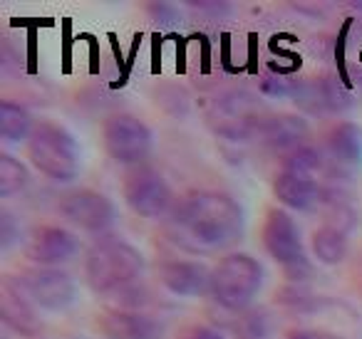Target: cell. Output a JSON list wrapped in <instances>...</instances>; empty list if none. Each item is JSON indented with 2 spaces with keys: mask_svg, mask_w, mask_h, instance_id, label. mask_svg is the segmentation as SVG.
<instances>
[{
  "mask_svg": "<svg viewBox=\"0 0 362 339\" xmlns=\"http://www.w3.org/2000/svg\"><path fill=\"white\" fill-rule=\"evenodd\" d=\"M166 230L189 250H226L243 235V208L221 191H197L174 206Z\"/></svg>",
  "mask_w": 362,
  "mask_h": 339,
  "instance_id": "obj_1",
  "label": "cell"
},
{
  "mask_svg": "<svg viewBox=\"0 0 362 339\" xmlns=\"http://www.w3.org/2000/svg\"><path fill=\"white\" fill-rule=\"evenodd\" d=\"M144 273V258L124 240H100L85 258V278L92 292L127 287Z\"/></svg>",
  "mask_w": 362,
  "mask_h": 339,
  "instance_id": "obj_2",
  "label": "cell"
},
{
  "mask_svg": "<svg viewBox=\"0 0 362 339\" xmlns=\"http://www.w3.org/2000/svg\"><path fill=\"white\" fill-rule=\"evenodd\" d=\"M28 156L42 176L67 184L80 169V146L75 136L60 124L40 121L28 139Z\"/></svg>",
  "mask_w": 362,
  "mask_h": 339,
  "instance_id": "obj_3",
  "label": "cell"
},
{
  "mask_svg": "<svg viewBox=\"0 0 362 339\" xmlns=\"http://www.w3.org/2000/svg\"><path fill=\"white\" fill-rule=\"evenodd\" d=\"M263 285V268L246 253L223 255L211 270V295L223 309L241 312L253 302Z\"/></svg>",
  "mask_w": 362,
  "mask_h": 339,
  "instance_id": "obj_4",
  "label": "cell"
},
{
  "mask_svg": "<svg viewBox=\"0 0 362 339\" xmlns=\"http://www.w3.org/2000/svg\"><path fill=\"white\" fill-rule=\"evenodd\" d=\"M122 191H124V201L129 210L139 218H164L176 206L169 181L154 169L132 171L122 184Z\"/></svg>",
  "mask_w": 362,
  "mask_h": 339,
  "instance_id": "obj_5",
  "label": "cell"
},
{
  "mask_svg": "<svg viewBox=\"0 0 362 339\" xmlns=\"http://www.w3.org/2000/svg\"><path fill=\"white\" fill-rule=\"evenodd\" d=\"M266 119L268 117L261 114V105L243 92H233V95L223 97L221 102L214 105L211 114H209L211 129L218 136H226V139L233 141L256 136Z\"/></svg>",
  "mask_w": 362,
  "mask_h": 339,
  "instance_id": "obj_6",
  "label": "cell"
},
{
  "mask_svg": "<svg viewBox=\"0 0 362 339\" xmlns=\"http://www.w3.org/2000/svg\"><path fill=\"white\" fill-rule=\"evenodd\" d=\"M107 154L119 164H139L151 151V129L132 114H115L102 126Z\"/></svg>",
  "mask_w": 362,
  "mask_h": 339,
  "instance_id": "obj_7",
  "label": "cell"
},
{
  "mask_svg": "<svg viewBox=\"0 0 362 339\" xmlns=\"http://www.w3.org/2000/svg\"><path fill=\"white\" fill-rule=\"evenodd\" d=\"M263 248L271 255L276 263H281L288 270V275H293V270L298 265L305 263V253H303V240L300 230H298L296 220L291 218V213H286L283 208H271L263 220Z\"/></svg>",
  "mask_w": 362,
  "mask_h": 339,
  "instance_id": "obj_8",
  "label": "cell"
},
{
  "mask_svg": "<svg viewBox=\"0 0 362 339\" xmlns=\"http://www.w3.org/2000/svg\"><path fill=\"white\" fill-rule=\"evenodd\" d=\"M21 290L33 304L50 312L67 309L75 299V280L60 268H37L21 278Z\"/></svg>",
  "mask_w": 362,
  "mask_h": 339,
  "instance_id": "obj_9",
  "label": "cell"
},
{
  "mask_svg": "<svg viewBox=\"0 0 362 339\" xmlns=\"http://www.w3.org/2000/svg\"><path fill=\"white\" fill-rule=\"evenodd\" d=\"M60 213L72 225L87 230V233H102L115 223V203L100 191L90 189H77L62 196L60 201Z\"/></svg>",
  "mask_w": 362,
  "mask_h": 339,
  "instance_id": "obj_10",
  "label": "cell"
},
{
  "mask_svg": "<svg viewBox=\"0 0 362 339\" xmlns=\"http://www.w3.org/2000/svg\"><path fill=\"white\" fill-rule=\"evenodd\" d=\"M77 250H80V243L75 235L65 228H57V225L35 228L25 240V255L33 263L45 265V268L67 263L75 258Z\"/></svg>",
  "mask_w": 362,
  "mask_h": 339,
  "instance_id": "obj_11",
  "label": "cell"
},
{
  "mask_svg": "<svg viewBox=\"0 0 362 339\" xmlns=\"http://www.w3.org/2000/svg\"><path fill=\"white\" fill-rule=\"evenodd\" d=\"M159 280L179 297H202L211 290V270L197 260H166L159 265Z\"/></svg>",
  "mask_w": 362,
  "mask_h": 339,
  "instance_id": "obj_12",
  "label": "cell"
},
{
  "mask_svg": "<svg viewBox=\"0 0 362 339\" xmlns=\"http://www.w3.org/2000/svg\"><path fill=\"white\" fill-rule=\"evenodd\" d=\"M327 161L335 176H352L362 164V129L352 121H342L327 139Z\"/></svg>",
  "mask_w": 362,
  "mask_h": 339,
  "instance_id": "obj_13",
  "label": "cell"
},
{
  "mask_svg": "<svg viewBox=\"0 0 362 339\" xmlns=\"http://www.w3.org/2000/svg\"><path fill=\"white\" fill-rule=\"evenodd\" d=\"M100 329L105 339H164V327L154 317L124 309L102 314Z\"/></svg>",
  "mask_w": 362,
  "mask_h": 339,
  "instance_id": "obj_14",
  "label": "cell"
},
{
  "mask_svg": "<svg viewBox=\"0 0 362 339\" xmlns=\"http://www.w3.org/2000/svg\"><path fill=\"white\" fill-rule=\"evenodd\" d=\"M273 196L281 201L286 208L293 210H313L322 201V189L317 179L298 176L291 171H281L273 181Z\"/></svg>",
  "mask_w": 362,
  "mask_h": 339,
  "instance_id": "obj_15",
  "label": "cell"
},
{
  "mask_svg": "<svg viewBox=\"0 0 362 339\" xmlns=\"http://www.w3.org/2000/svg\"><path fill=\"white\" fill-rule=\"evenodd\" d=\"M308 134V121L298 114H273L258 129V139L273 149H288L296 146Z\"/></svg>",
  "mask_w": 362,
  "mask_h": 339,
  "instance_id": "obj_16",
  "label": "cell"
},
{
  "mask_svg": "<svg viewBox=\"0 0 362 339\" xmlns=\"http://www.w3.org/2000/svg\"><path fill=\"white\" fill-rule=\"evenodd\" d=\"M298 102H300L303 109L308 112H335L342 109L347 105V95L330 80H320V82H310V85L300 87L298 90Z\"/></svg>",
  "mask_w": 362,
  "mask_h": 339,
  "instance_id": "obj_17",
  "label": "cell"
},
{
  "mask_svg": "<svg viewBox=\"0 0 362 339\" xmlns=\"http://www.w3.org/2000/svg\"><path fill=\"white\" fill-rule=\"evenodd\" d=\"M310 248L322 265H337L347 258V233L340 225H322L313 233Z\"/></svg>",
  "mask_w": 362,
  "mask_h": 339,
  "instance_id": "obj_18",
  "label": "cell"
},
{
  "mask_svg": "<svg viewBox=\"0 0 362 339\" xmlns=\"http://www.w3.org/2000/svg\"><path fill=\"white\" fill-rule=\"evenodd\" d=\"M3 319L6 324L16 327L18 332H25V334H33L35 329V314H33L30 304H28V297L25 292H18V290H11L6 282L3 287Z\"/></svg>",
  "mask_w": 362,
  "mask_h": 339,
  "instance_id": "obj_19",
  "label": "cell"
},
{
  "mask_svg": "<svg viewBox=\"0 0 362 339\" xmlns=\"http://www.w3.org/2000/svg\"><path fill=\"white\" fill-rule=\"evenodd\" d=\"M33 119L28 114L25 107L16 105V102L3 100L0 102V136L6 141H23L30 139L33 134Z\"/></svg>",
  "mask_w": 362,
  "mask_h": 339,
  "instance_id": "obj_20",
  "label": "cell"
},
{
  "mask_svg": "<svg viewBox=\"0 0 362 339\" xmlns=\"http://www.w3.org/2000/svg\"><path fill=\"white\" fill-rule=\"evenodd\" d=\"M322 169H325V156L317 149H310V146H298L296 151H291V156L283 164V171L308 176V179H317V174Z\"/></svg>",
  "mask_w": 362,
  "mask_h": 339,
  "instance_id": "obj_21",
  "label": "cell"
},
{
  "mask_svg": "<svg viewBox=\"0 0 362 339\" xmlns=\"http://www.w3.org/2000/svg\"><path fill=\"white\" fill-rule=\"evenodd\" d=\"M28 179H30V174H28L23 161L13 159L11 154H0V196L8 198V196L23 191Z\"/></svg>",
  "mask_w": 362,
  "mask_h": 339,
  "instance_id": "obj_22",
  "label": "cell"
},
{
  "mask_svg": "<svg viewBox=\"0 0 362 339\" xmlns=\"http://www.w3.org/2000/svg\"><path fill=\"white\" fill-rule=\"evenodd\" d=\"M179 339H226L218 329L214 327H204V324H194V327L184 329L179 334Z\"/></svg>",
  "mask_w": 362,
  "mask_h": 339,
  "instance_id": "obj_23",
  "label": "cell"
},
{
  "mask_svg": "<svg viewBox=\"0 0 362 339\" xmlns=\"http://www.w3.org/2000/svg\"><path fill=\"white\" fill-rule=\"evenodd\" d=\"M288 339H342L340 334L325 332V329H293L288 332Z\"/></svg>",
  "mask_w": 362,
  "mask_h": 339,
  "instance_id": "obj_24",
  "label": "cell"
}]
</instances>
